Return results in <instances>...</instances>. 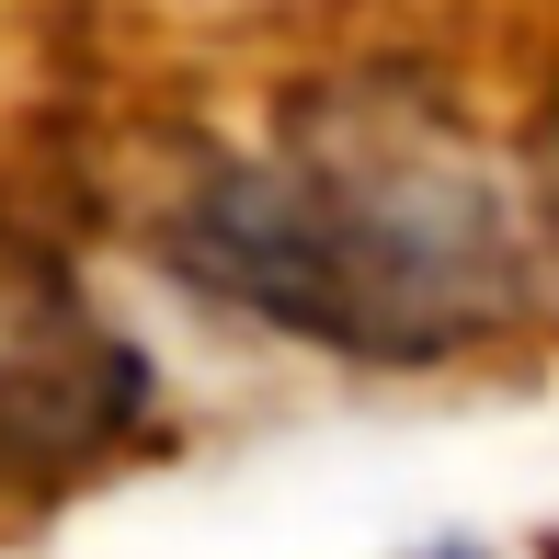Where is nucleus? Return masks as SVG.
I'll use <instances>...</instances> for the list:
<instances>
[{
	"label": "nucleus",
	"mask_w": 559,
	"mask_h": 559,
	"mask_svg": "<svg viewBox=\"0 0 559 559\" xmlns=\"http://www.w3.org/2000/svg\"><path fill=\"white\" fill-rule=\"evenodd\" d=\"M148 412L138 343L35 251H0V468H69Z\"/></svg>",
	"instance_id": "f03ea898"
},
{
	"label": "nucleus",
	"mask_w": 559,
	"mask_h": 559,
	"mask_svg": "<svg viewBox=\"0 0 559 559\" xmlns=\"http://www.w3.org/2000/svg\"><path fill=\"white\" fill-rule=\"evenodd\" d=\"M171 263L263 332L320 354H456L525 309V217L456 148L400 126L217 160L171 217Z\"/></svg>",
	"instance_id": "f257e3e1"
},
{
	"label": "nucleus",
	"mask_w": 559,
	"mask_h": 559,
	"mask_svg": "<svg viewBox=\"0 0 559 559\" xmlns=\"http://www.w3.org/2000/svg\"><path fill=\"white\" fill-rule=\"evenodd\" d=\"M435 559H468V548H435Z\"/></svg>",
	"instance_id": "7ed1b4c3"
}]
</instances>
